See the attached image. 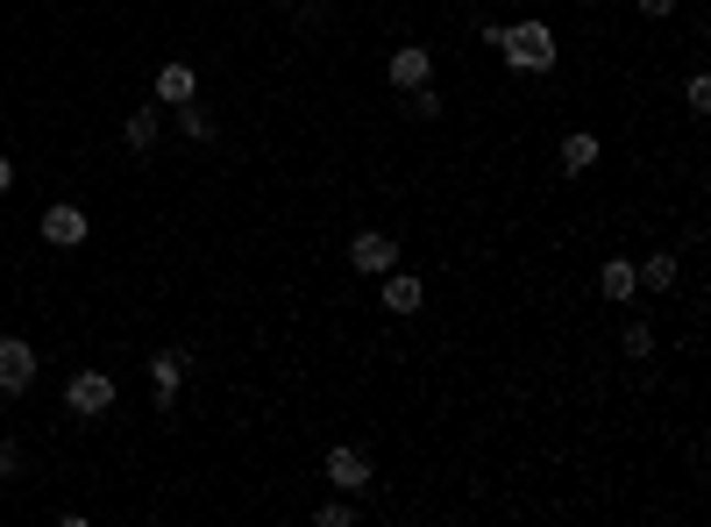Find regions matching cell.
Here are the masks:
<instances>
[{
  "mask_svg": "<svg viewBox=\"0 0 711 527\" xmlns=\"http://www.w3.org/2000/svg\"><path fill=\"white\" fill-rule=\"evenodd\" d=\"M498 57H506L520 79H541V72H555V22H506V36H498Z\"/></svg>",
  "mask_w": 711,
  "mask_h": 527,
  "instance_id": "obj_1",
  "label": "cell"
},
{
  "mask_svg": "<svg viewBox=\"0 0 711 527\" xmlns=\"http://www.w3.org/2000/svg\"><path fill=\"white\" fill-rule=\"evenodd\" d=\"M114 393H121V385H114V371H93V364H86V371H71L65 406H71V420H100V414L114 406Z\"/></svg>",
  "mask_w": 711,
  "mask_h": 527,
  "instance_id": "obj_2",
  "label": "cell"
},
{
  "mask_svg": "<svg viewBox=\"0 0 711 527\" xmlns=\"http://www.w3.org/2000/svg\"><path fill=\"white\" fill-rule=\"evenodd\" d=\"M399 257H406L399 235H385V229H356L349 235V271H363V278H385Z\"/></svg>",
  "mask_w": 711,
  "mask_h": 527,
  "instance_id": "obj_3",
  "label": "cell"
},
{
  "mask_svg": "<svg viewBox=\"0 0 711 527\" xmlns=\"http://www.w3.org/2000/svg\"><path fill=\"white\" fill-rule=\"evenodd\" d=\"M327 485H335V492H370V485H377V463H370V449H356V442H335V449H327Z\"/></svg>",
  "mask_w": 711,
  "mask_h": 527,
  "instance_id": "obj_4",
  "label": "cell"
},
{
  "mask_svg": "<svg viewBox=\"0 0 711 527\" xmlns=\"http://www.w3.org/2000/svg\"><path fill=\"white\" fill-rule=\"evenodd\" d=\"M86 235H93V221H86V207H79V200L43 207V243H51V250H79Z\"/></svg>",
  "mask_w": 711,
  "mask_h": 527,
  "instance_id": "obj_5",
  "label": "cell"
},
{
  "mask_svg": "<svg viewBox=\"0 0 711 527\" xmlns=\"http://www.w3.org/2000/svg\"><path fill=\"white\" fill-rule=\"evenodd\" d=\"M385 79L399 86V94H413V86H434V51H427V43H399V51L385 57Z\"/></svg>",
  "mask_w": 711,
  "mask_h": 527,
  "instance_id": "obj_6",
  "label": "cell"
},
{
  "mask_svg": "<svg viewBox=\"0 0 711 527\" xmlns=\"http://www.w3.org/2000/svg\"><path fill=\"white\" fill-rule=\"evenodd\" d=\"M192 356L186 350H149V393H157V414H171L178 406V385H186Z\"/></svg>",
  "mask_w": 711,
  "mask_h": 527,
  "instance_id": "obj_7",
  "label": "cell"
},
{
  "mask_svg": "<svg viewBox=\"0 0 711 527\" xmlns=\"http://www.w3.org/2000/svg\"><path fill=\"white\" fill-rule=\"evenodd\" d=\"M36 385V350H29L22 336H0V393H29Z\"/></svg>",
  "mask_w": 711,
  "mask_h": 527,
  "instance_id": "obj_8",
  "label": "cell"
},
{
  "mask_svg": "<svg viewBox=\"0 0 711 527\" xmlns=\"http://www.w3.org/2000/svg\"><path fill=\"white\" fill-rule=\"evenodd\" d=\"M186 100H200V72H192L186 57L157 65V108H186Z\"/></svg>",
  "mask_w": 711,
  "mask_h": 527,
  "instance_id": "obj_9",
  "label": "cell"
},
{
  "mask_svg": "<svg viewBox=\"0 0 711 527\" xmlns=\"http://www.w3.org/2000/svg\"><path fill=\"white\" fill-rule=\"evenodd\" d=\"M420 307H427V278H413V271L391 264L385 271V314H399V321H406V314H420Z\"/></svg>",
  "mask_w": 711,
  "mask_h": 527,
  "instance_id": "obj_10",
  "label": "cell"
},
{
  "mask_svg": "<svg viewBox=\"0 0 711 527\" xmlns=\"http://www.w3.org/2000/svg\"><path fill=\"white\" fill-rule=\"evenodd\" d=\"M555 164H563V178H584L598 164V135L591 129H569L563 143H555Z\"/></svg>",
  "mask_w": 711,
  "mask_h": 527,
  "instance_id": "obj_11",
  "label": "cell"
},
{
  "mask_svg": "<svg viewBox=\"0 0 711 527\" xmlns=\"http://www.w3.org/2000/svg\"><path fill=\"white\" fill-rule=\"evenodd\" d=\"M121 143H129L135 157H149V150L164 143V108H135L129 122H121Z\"/></svg>",
  "mask_w": 711,
  "mask_h": 527,
  "instance_id": "obj_12",
  "label": "cell"
},
{
  "mask_svg": "<svg viewBox=\"0 0 711 527\" xmlns=\"http://www.w3.org/2000/svg\"><path fill=\"white\" fill-rule=\"evenodd\" d=\"M598 293L612 299V307H626V299H641V278H633V257H604V271H598Z\"/></svg>",
  "mask_w": 711,
  "mask_h": 527,
  "instance_id": "obj_13",
  "label": "cell"
},
{
  "mask_svg": "<svg viewBox=\"0 0 711 527\" xmlns=\"http://www.w3.org/2000/svg\"><path fill=\"white\" fill-rule=\"evenodd\" d=\"M633 278H641V293H669L676 285V257L669 250H647V257L633 264Z\"/></svg>",
  "mask_w": 711,
  "mask_h": 527,
  "instance_id": "obj_14",
  "label": "cell"
},
{
  "mask_svg": "<svg viewBox=\"0 0 711 527\" xmlns=\"http://www.w3.org/2000/svg\"><path fill=\"white\" fill-rule=\"evenodd\" d=\"M619 356H626V364H647V356H655V328L626 321V328H619Z\"/></svg>",
  "mask_w": 711,
  "mask_h": 527,
  "instance_id": "obj_15",
  "label": "cell"
},
{
  "mask_svg": "<svg viewBox=\"0 0 711 527\" xmlns=\"http://www.w3.org/2000/svg\"><path fill=\"white\" fill-rule=\"evenodd\" d=\"M178 135H186V143H214V122H207L200 100H186V108H178Z\"/></svg>",
  "mask_w": 711,
  "mask_h": 527,
  "instance_id": "obj_16",
  "label": "cell"
},
{
  "mask_svg": "<svg viewBox=\"0 0 711 527\" xmlns=\"http://www.w3.org/2000/svg\"><path fill=\"white\" fill-rule=\"evenodd\" d=\"M406 114H413V122H442V86H413V94H406Z\"/></svg>",
  "mask_w": 711,
  "mask_h": 527,
  "instance_id": "obj_17",
  "label": "cell"
},
{
  "mask_svg": "<svg viewBox=\"0 0 711 527\" xmlns=\"http://www.w3.org/2000/svg\"><path fill=\"white\" fill-rule=\"evenodd\" d=\"M356 520V492H335V499H321V527H349Z\"/></svg>",
  "mask_w": 711,
  "mask_h": 527,
  "instance_id": "obj_18",
  "label": "cell"
},
{
  "mask_svg": "<svg viewBox=\"0 0 711 527\" xmlns=\"http://www.w3.org/2000/svg\"><path fill=\"white\" fill-rule=\"evenodd\" d=\"M684 100H690V114H711V72H690V79H684Z\"/></svg>",
  "mask_w": 711,
  "mask_h": 527,
  "instance_id": "obj_19",
  "label": "cell"
},
{
  "mask_svg": "<svg viewBox=\"0 0 711 527\" xmlns=\"http://www.w3.org/2000/svg\"><path fill=\"white\" fill-rule=\"evenodd\" d=\"M22 471V442H0V477H14Z\"/></svg>",
  "mask_w": 711,
  "mask_h": 527,
  "instance_id": "obj_20",
  "label": "cell"
},
{
  "mask_svg": "<svg viewBox=\"0 0 711 527\" xmlns=\"http://www.w3.org/2000/svg\"><path fill=\"white\" fill-rule=\"evenodd\" d=\"M641 14H647V22H662V14H676V0H641Z\"/></svg>",
  "mask_w": 711,
  "mask_h": 527,
  "instance_id": "obj_21",
  "label": "cell"
},
{
  "mask_svg": "<svg viewBox=\"0 0 711 527\" xmlns=\"http://www.w3.org/2000/svg\"><path fill=\"white\" fill-rule=\"evenodd\" d=\"M0 193H14V157H0Z\"/></svg>",
  "mask_w": 711,
  "mask_h": 527,
  "instance_id": "obj_22",
  "label": "cell"
},
{
  "mask_svg": "<svg viewBox=\"0 0 711 527\" xmlns=\"http://www.w3.org/2000/svg\"><path fill=\"white\" fill-rule=\"evenodd\" d=\"M577 8H604V0H577Z\"/></svg>",
  "mask_w": 711,
  "mask_h": 527,
  "instance_id": "obj_23",
  "label": "cell"
}]
</instances>
